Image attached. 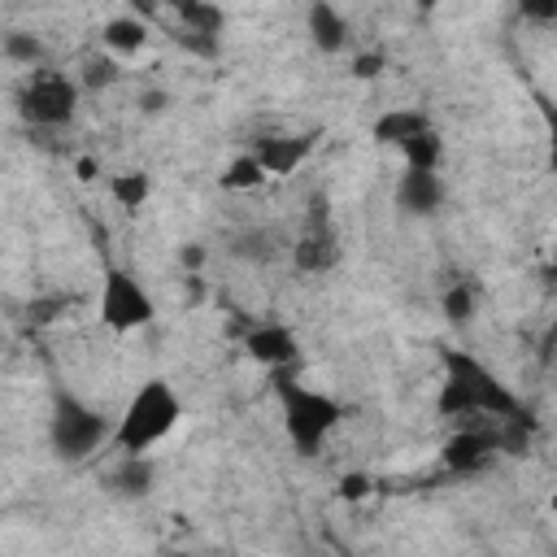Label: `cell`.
<instances>
[{"mask_svg":"<svg viewBox=\"0 0 557 557\" xmlns=\"http://www.w3.org/2000/svg\"><path fill=\"white\" fill-rule=\"evenodd\" d=\"M148 191H152V178H148L144 170H122V174L109 178V196H113L122 209H131V213L148 200Z\"/></svg>","mask_w":557,"mask_h":557,"instance_id":"15","label":"cell"},{"mask_svg":"<svg viewBox=\"0 0 557 557\" xmlns=\"http://www.w3.org/2000/svg\"><path fill=\"white\" fill-rule=\"evenodd\" d=\"M548 509H553V513H557V487H553V500H548Z\"/></svg>","mask_w":557,"mask_h":557,"instance_id":"26","label":"cell"},{"mask_svg":"<svg viewBox=\"0 0 557 557\" xmlns=\"http://www.w3.org/2000/svg\"><path fill=\"white\" fill-rule=\"evenodd\" d=\"M400 152H405V165H413V170H435L444 148H440V135L426 126V131H418L413 139H405Z\"/></svg>","mask_w":557,"mask_h":557,"instance_id":"17","label":"cell"},{"mask_svg":"<svg viewBox=\"0 0 557 557\" xmlns=\"http://www.w3.org/2000/svg\"><path fill=\"white\" fill-rule=\"evenodd\" d=\"M309 39L322 52H339L348 44V22L339 17V9L331 0H313L309 4Z\"/></svg>","mask_w":557,"mask_h":557,"instance_id":"11","label":"cell"},{"mask_svg":"<svg viewBox=\"0 0 557 557\" xmlns=\"http://www.w3.org/2000/svg\"><path fill=\"white\" fill-rule=\"evenodd\" d=\"M113 426L100 409L83 405L78 396H57V409H52V422H48V440L57 448V457L65 461H83L91 453H100L104 444H113Z\"/></svg>","mask_w":557,"mask_h":557,"instance_id":"4","label":"cell"},{"mask_svg":"<svg viewBox=\"0 0 557 557\" xmlns=\"http://www.w3.org/2000/svg\"><path fill=\"white\" fill-rule=\"evenodd\" d=\"M4 52H9V61H22V65H35L39 61V44L30 35H9L4 39Z\"/></svg>","mask_w":557,"mask_h":557,"instance_id":"19","label":"cell"},{"mask_svg":"<svg viewBox=\"0 0 557 557\" xmlns=\"http://www.w3.org/2000/svg\"><path fill=\"white\" fill-rule=\"evenodd\" d=\"M113 78H117L113 57H91V61H87V74H83L87 87H100V83H113Z\"/></svg>","mask_w":557,"mask_h":557,"instance_id":"20","label":"cell"},{"mask_svg":"<svg viewBox=\"0 0 557 557\" xmlns=\"http://www.w3.org/2000/svg\"><path fill=\"white\" fill-rule=\"evenodd\" d=\"M17 109L35 126H65L74 117V109H78V83L70 74L39 70V74L26 78V87L17 96Z\"/></svg>","mask_w":557,"mask_h":557,"instance_id":"5","label":"cell"},{"mask_svg":"<svg viewBox=\"0 0 557 557\" xmlns=\"http://www.w3.org/2000/svg\"><path fill=\"white\" fill-rule=\"evenodd\" d=\"M274 396H278V409H283V431H287V440H292L296 453H318L326 444V435L344 418V409L326 392L300 383L292 374V366L287 370H274Z\"/></svg>","mask_w":557,"mask_h":557,"instance_id":"3","label":"cell"},{"mask_svg":"<svg viewBox=\"0 0 557 557\" xmlns=\"http://www.w3.org/2000/svg\"><path fill=\"white\" fill-rule=\"evenodd\" d=\"M431 122H426V113L422 109H387L379 122H374V139L379 144H405V139H413L418 131H426Z\"/></svg>","mask_w":557,"mask_h":557,"instance_id":"13","label":"cell"},{"mask_svg":"<svg viewBox=\"0 0 557 557\" xmlns=\"http://www.w3.org/2000/svg\"><path fill=\"white\" fill-rule=\"evenodd\" d=\"M270 174H265V165H261V157L257 152H244V157H235L231 165H226V174L218 178L226 191H252V187H261Z\"/></svg>","mask_w":557,"mask_h":557,"instance_id":"14","label":"cell"},{"mask_svg":"<svg viewBox=\"0 0 557 557\" xmlns=\"http://www.w3.org/2000/svg\"><path fill=\"white\" fill-rule=\"evenodd\" d=\"M540 113H544V131H548V161L557 170V109L553 104H540Z\"/></svg>","mask_w":557,"mask_h":557,"instance_id":"23","label":"cell"},{"mask_svg":"<svg viewBox=\"0 0 557 557\" xmlns=\"http://www.w3.org/2000/svg\"><path fill=\"white\" fill-rule=\"evenodd\" d=\"M366 492H370V479H366V474H344V479H339V496H344V500H361Z\"/></svg>","mask_w":557,"mask_h":557,"instance_id":"22","label":"cell"},{"mask_svg":"<svg viewBox=\"0 0 557 557\" xmlns=\"http://www.w3.org/2000/svg\"><path fill=\"white\" fill-rule=\"evenodd\" d=\"M444 313H448V322H470L474 318V292L466 287V283H457L448 296H444Z\"/></svg>","mask_w":557,"mask_h":557,"instance_id":"18","label":"cell"},{"mask_svg":"<svg viewBox=\"0 0 557 557\" xmlns=\"http://www.w3.org/2000/svg\"><path fill=\"white\" fill-rule=\"evenodd\" d=\"M379 70H383V52H366V57L352 61V74H357V78H374Z\"/></svg>","mask_w":557,"mask_h":557,"instance_id":"24","label":"cell"},{"mask_svg":"<svg viewBox=\"0 0 557 557\" xmlns=\"http://www.w3.org/2000/svg\"><path fill=\"white\" fill-rule=\"evenodd\" d=\"M183 418V400L165 379H148L139 383V392L126 400L117 426H113V448L126 457L148 453L152 444H161Z\"/></svg>","mask_w":557,"mask_h":557,"instance_id":"2","label":"cell"},{"mask_svg":"<svg viewBox=\"0 0 557 557\" xmlns=\"http://www.w3.org/2000/svg\"><path fill=\"white\" fill-rule=\"evenodd\" d=\"M444 383H440V396H435V409L440 418H509L518 413V400L513 392L487 370L479 366L474 357L466 352H444Z\"/></svg>","mask_w":557,"mask_h":557,"instance_id":"1","label":"cell"},{"mask_svg":"<svg viewBox=\"0 0 557 557\" xmlns=\"http://www.w3.org/2000/svg\"><path fill=\"white\" fill-rule=\"evenodd\" d=\"M244 348H248V357H252L257 366H265V370H287V366H296V357H300L296 335H292L287 326H278V322L252 326V331L244 335Z\"/></svg>","mask_w":557,"mask_h":557,"instance_id":"8","label":"cell"},{"mask_svg":"<svg viewBox=\"0 0 557 557\" xmlns=\"http://www.w3.org/2000/svg\"><path fill=\"white\" fill-rule=\"evenodd\" d=\"M100 44L109 57H135L148 44V26H144V17H113V22H104Z\"/></svg>","mask_w":557,"mask_h":557,"instance_id":"12","label":"cell"},{"mask_svg":"<svg viewBox=\"0 0 557 557\" xmlns=\"http://www.w3.org/2000/svg\"><path fill=\"white\" fill-rule=\"evenodd\" d=\"M440 200H444V183H440V174L435 170H413V165H405V174H400V187H396V205L405 209V213H435L440 209Z\"/></svg>","mask_w":557,"mask_h":557,"instance_id":"9","label":"cell"},{"mask_svg":"<svg viewBox=\"0 0 557 557\" xmlns=\"http://www.w3.org/2000/svg\"><path fill=\"white\" fill-rule=\"evenodd\" d=\"M335 235L326 231V205L318 200V213H313V205H309V231L296 239V252H292V261H296V270H305V274H322V270H331L335 265Z\"/></svg>","mask_w":557,"mask_h":557,"instance_id":"7","label":"cell"},{"mask_svg":"<svg viewBox=\"0 0 557 557\" xmlns=\"http://www.w3.org/2000/svg\"><path fill=\"white\" fill-rule=\"evenodd\" d=\"M548 344H553V348H557V322H553V331H548Z\"/></svg>","mask_w":557,"mask_h":557,"instance_id":"25","label":"cell"},{"mask_svg":"<svg viewBox=\"0 0 557 557\" xmlns=\"http://www.w3.org/2000/svg\"><path fill=\"white\" fill-rule=\"evenodd\" d=\"M178 17H183V26L187 30H196V35H218V26H222V13L209 4V0H165Z\"/></svg>","mask_w":557,"mask_h":557,"instance_id":"16","label":"cell"},{"mask_svg":"<svg viewBox=\"0 0 557 557\" xmlns=\"http://www.w3.org/2000/svg\"><path fill=\"white\" fill-rule=\"evenodd\" d=\"M152 313H157V305H152V296L139 287V278L131 270H109L104 274V287H100V322L109 331H117V335L139 331V326L152 322Z\"/></svg>","mask_w":557,"mask_h":557,"instance_id":"6","label":"cell"},{"mask_svg":"<svg viewBox=\"0 0 557 557\" xmlns=\"http://www.w3.org/2000/svg\"><path fill=\"white\" fill-rule=\"evenodd\" d=\"M313 135H274V139H261L257 144V157H261V165H265V174H296L300 165H305V157L313 152Z\"/></svg>","mask_w":557,"mask_h":557,"instance_id":"10","label":"cell"},{"mask_svg":"<svg viewBox=\"0 0 557 557\" xmlns=\"http://www.w3.org/2000/svg\"><path fill=\"white\" fill-rule=\"evenodd\" d=\"M518 9L531 22H557V0H518Z\"/></svg>","mask_w":557,"mask_h":557,"instance_id":"21","label":"cell"}]
</instances>
